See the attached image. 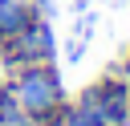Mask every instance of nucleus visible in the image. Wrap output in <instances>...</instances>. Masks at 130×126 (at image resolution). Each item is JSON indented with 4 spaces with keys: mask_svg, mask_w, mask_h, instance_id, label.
<instances>
[{
    "mask_svg": "<svg viewBox=\"0 0 130 126\" xmlns=\"http://www.w3.org/2000/svg\"><path fill=\"white\" fill-rule=\"evenodd\" d=\"M8 85L16 93V102L24 106L28 118H45L53 114L57 106H65V85H61V73L53 61H37V65H20L8 73Z\"/></svg>",
    "mask_w": 130,
    "mask_h": 126,
    "instance_id": "nucleus-1",
    "label": "nucleus"
},
{
    "mask_svg": "<svg viewBox=\"0 0 130 126\" xmlns=\"http://www.w3.org/2000/svg\"><path fill=\"white\" fill-rule=\"evenodd\" d=\"M77 106L102 114L110 126H130V81L118 73H102L77 93Z\"/></svg>",
    "mask_w": 130,
    "mask_h": 126,
    "instance_id": "nucleus-3",
    "label": "nucleus"
},
{
    "mask_svg": "<svg viewBox=\"0 0 130 126\" xmlns=\"http://www.w3.org/2000/svg\"><path fill=\"white\" fill-rule=\"evenodd\" d=\"M0 57H4L8 73H12V69H20V65L53 61V57H57V37H53L49 16H37V20H28L20 33L4 37V41H0Z\"/></svg>",
    "mask_w": 130,
    "mask_h": 126,
    "instance_id": "nucleus-2",
    "label": "nucleus"
},
{
    "mask_svg": "<svg viewBox=\"0 0 130 126\" xmlns=\"http://www.w3.org/2000/svg\"><path fill=\"white\" fill-rule=\"evenodd\" d=\"M20 126H41V118H24V122H20Z\"/></svg>",
    "mask_w": 130,
    "mask_h": 126,
    "instance_id": "nucleus-9",
    "label": "nucleus"
},
{
    "mask_svg": "<svg viewBox=\"0 0 130 126\" xmlns=\"http://www.w3.org/2000/svg\"><path fill=\"white\" fill-rule=\"evenodd\" d=\"M28 114H24V106L16 102V93H12V85H8V77L0 81V126H20Z\"/></svg>",
    "mask_w": 130,
    "mask_h": 126,
    "instance_id": "nucleus-5",
    "label": "nucleus"
},
{
    "mask_svg": "<svg viewBox=\"0 0 130 126\" xmlns=\"http://www.w3.org/2000/svg\"><path fill=\"white\" fill-rule=\"evenodd\" d=\"M65 126H110L102 114H93V110H81L77 102H69V118H65Z\"/></svg>",
    "mask_w": 130,
    "mask_h": 126,
    "instance_id": "nucleus-6",
    "label": "nucleus"
},
{
    "mask_svg": "<svg viewBox=\"0 0 130 126\" xmlns=\"http://www.w3.org/2000/svg\"><path fill=\"white\" fill-rule=\"evenodd\" d=\"M41 12H37V4L32 0H0V41L4 37H12V33H20L28 20H37Z\"/></svg>",
    "mask_w": 130,
    "mask_h": 126,
    "instance_id": "nucleus-4",
    "label": "nucleus"
},
{
    "mask_svg": "<svg viewBox=\"0 0 130 126\" xmlns=\"http://www.w3.org/2000/svg\"><path fill=\"white\" fill-rule=\"evenodd\" d=\"M81 53H85V37H77V41H69V49H65V57H69V61H81Z\"/></svg>",
    "mask_w": 130,
    "mask_h": 126,
    "instance_id": "nucleus-8",
    "label": "nucleus"
},
{
    "mask_svg": "<svg viewBox=\"0 0 130 126\" xmlns=\"http://www.w3.org/2000/svg\"><path fill=\"white\" fill-rule=\"evenodd\" d=\"M106 73H118V77H126V81H130V45L118 53V61H114V65H106Z\"/></svg>",
    "mask_w": 130,
    "mask_h": 126,
    "instance_id": "nucleus-7",
    "label": "nucleus"
},
{
    "mask_svg": "<svg viewBox=\"0 0 130 126\" xmlns=\"http://www.w3.org/2000/svg\"><path fill=\"white\" fill-rule=\"evenodd\" d=\"M4 77H8V65H4V57H0V81H4Z\"/></svg>",
    "mask_w": 130,
    "mask_h": 126,
    "instance_id": "nucleus-10",
    "label": "nucleus"
}]
</instances>
